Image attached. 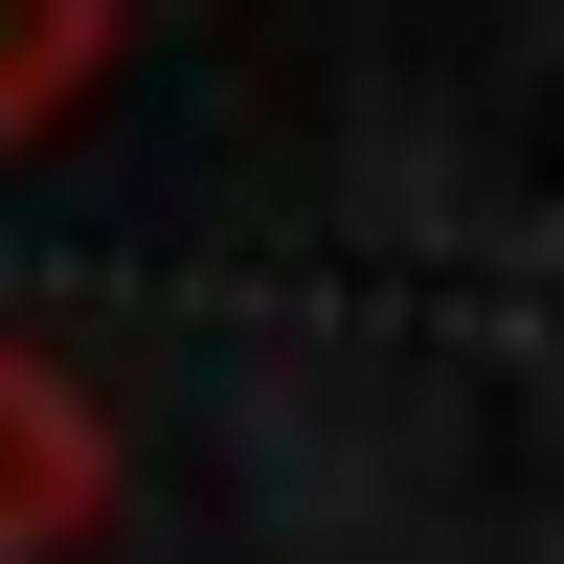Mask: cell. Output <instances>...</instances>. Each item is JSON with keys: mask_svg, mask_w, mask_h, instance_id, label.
<instances>
[{"mask_svg": "<svg viewBox=\"0 0 564 564\" xmlns=\"http://www.w3.org/2000/svg\"><path fill=\"white\" fill-rule=\"evenodd\" d=\"M90 497H113V452H90V384H68V361H0V542H68Z\"/></svg>", "mask_w": 564, "mask_h": 564, "instance_id": "6da1fadb", "label": "cell"}, {"mask_svg": "<svg viewBox=\"0 0 564 564\" xmlns=\"http://www.w3.org/2000/svg\"><path fill=\"white\" fill-rule=\"evenodd\" d=\"M90 45H113V0H0V135H45L90 90Z\"/></svg>", "mask_w": 564, "mask_h": 564, "instance_id": "7a4b0ae2", "label": "cell"}]
</instances>
